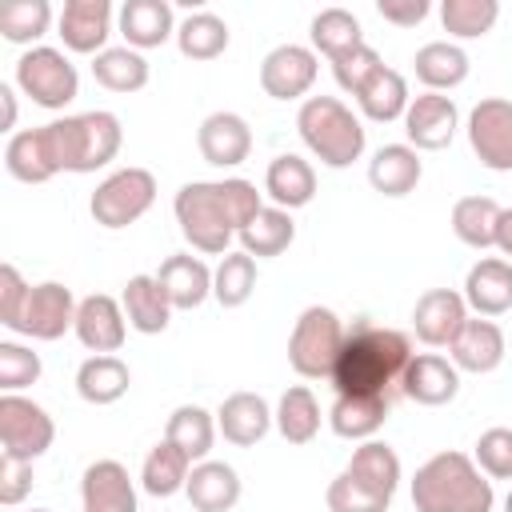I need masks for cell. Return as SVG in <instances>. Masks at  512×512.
<instances>
[{"mask_svg": "<svg viewBox=\"0 0 512 512\" xmlns=\"http://www.w3.org/2000/svg\"><path fill=\"white\" fill-rule=\"evenodd\" d=\"M260 192L256 184L232 176V180H192L176 192L172 212L180 220L184 240L196 252L208 256H224L232 236H240V228L260 212Z\"/></svg>", "mask_w": 512, "mask_h": 512, "instance_id": "1", "label": "cell"}, {"mask_svg": "<svg viewBox=\"0 0 512 512\" xmlns=\"http://www.w3.org/2000/svg\"><path fill=\"white\" fill-rule=\"evenodd\" d=\"M412 344L396 328H376V324H356L344 336V348L332 368V388L336 396H388L392 384H400Z\"/></svg>", "mask_w": 512, "mask_h": 512, "instance_id": "2", "label": "cell"}, {"mask_svg": "<svg viewBox=\"0 0 512 512\" xmlns=\"http://www.w3.org/2000/svg\"><path fill=\"white\" fill-rule=\"evenodd\" d=\"M492 480L464 452H436L416 468L412 508L416 512H492Z\"/></svg>", "mask_w": 512, "mask_h": 512, "instance_id": "3", "label": "cell"}, {"mask_svg": "<svg viewBox=\"0 0 512 512\" xmlns=\"http://www.w3.org/2000/svg\"><path fill=\"white\" fill-rule=\"evenodd\" d=\"M56 172H96L120 152V120L112 112H80L40 128Z\"/></svg>", "mask_w": 512, "mask_h": 512, "instance_id": "4", "label": "cell"}, {"mask_svg": "<svg viewBox=\"0 0 512 512\" xmlns=\"http://www.w3.org/2000/svg\"><path fill=\"white\" fill-rule=\"evenodd\" d=\"M300 140L328 168H348L364 152V124L336 96H308L296 112Z\"/></svg>", "mask_w": 512, "mask_h": 512, "instance_id": "5", "label": "cell"}, {"mask_svg": "<svg viewBox=\"0 0 512 512\" xmlns=\"http://www.w3.org/2000/svg\"><path fill=\"white\" fill-rule=\"evenodd\" d=\"M344 336L348 332H344V324H340V316L332 308H320V304L304 308L296 316V324H292V336H288V364H292V372L304 376V380L332 376L336 356L344 348Z\"/></svg>", "mask_w": 512, "mask_h": 512, "instance_id": "6", "label": "cell"}, {"mask_svg": "<svg viewBox=\"0 0 512 512\" xmlns=\"http://www.w3.org/2000/svg\"><path fill=\"white\" fill-rule=\"evenodd\" d=\"M152 200H156V176L148 168H120L96 184L88 212L104 228H128L152 208Z\"/></svg>", "mask_w": 512, "mask_h": 512, "instance_id": "7", "label": "cell"}, {"mask_svg": "<svg viewBox=\"0 0 512 512\" xmlns=\"http://www.w3.org/2000/svg\"><path fill=\"white\" fill-rule=\"evenodd\" d=\"M16 84L20 92L40 104V108H64L76 100V88H80V76L72 68V60L56 48H28L20 60H16Z\"/></svg>", "mask_w": 512, "mask_h": 512, "instance_id": "8", "label": "cell"}, {"mask_svg": "<svg viewBox=\"0 0 512 512\" xmlns=\"http://www.w3.org/2000/svg\"><path fill=\"white\" fill-rule=\"evenodd\" d=\"M52 436H56V424L40 404H32L28 396H16V392L0 396V444H4V456L36 460V456H44L52 448Z\"/></svg>", "mask_w": 512, "mask_h": 512, "instance_id": "9", "label": "cell"}, {"mask_svg": "<svg viewBox=\"0 0 512 512\" xmlns=\"http://www.w3.org/2000/svg\"><path fill=\"white\" fill-rule=\"evenodd\" d=\"M468 144L492 172H512V100L488 96L468 112Z\"/></svg>", "mask_w": 512, "mask_h": 512, "instance_id": "10", "label": "cell"}, {"mask_svg": "<svg viewBox=\"0 0 512 512\" xmlns=\"http://www.w3.org/2000/svg\"><path fill=\"white\" fill-rule=\"evenodd\" d=\"M76 300L72 292L60 284V280H44V284H32L28 292V304L16 320V332L32 336V340H60L68 328H76Z\"/></svg>", "mask_w": 512, "mask_h": 512, "instance_id": "11", "label": "cell"}, {"mask_svg": "<svg viewBox=\"0 0 512 512\" xmlns=\"http://www.w3.org/2000/svg\"><path fill=\"white\" fill-rule=\"evenodd\" d=\"M316 52L304 48V44H280L264 56L260 64V88L272 96V100H296L304 96L312 84H316Z\"/></svg>", "mask_w": 512, "mask_h": 512, "instance_id": "12", "label": "cell"}, {"mask_svg": "<svg viewBox=\"0 0 512 512\" xmlns=\"http://www.w3.org/2000/svg\"><path fill=\"white\" fill-rule=\"evenodd\" d=\"M468 324V304L452 288H428L412 308V328L428 348H448Z\"/></svg>", "mask_w": 512, "mask_h": 512, "instance_id": "13", "label": "cell"}, {"mask_svg": "<svg viewBox=\"0 0 512 512\" xmlns=\"http://www.w3.org/2000/svg\"><path fill=\"white\" fill-rule=\"evenodd\" d=\"M404 132L416 152H440L456 136V104L444 92H420L404 112Z\"/></svg>", "mask_w": 512, "mask_h": 512, "instance_id": "14", "label": "cell"}, {"mask_svg": "<svg viewBox=\"0 0 512 512\" xmlns=\"http://www.w3.org/2000/svg\"><path fill=\"white\" fill-rule=\"evenodd\" d=\"M76 336L88 352L96 356H112L124 336H128V316H124V304L104 296V292H92L80 300L76 308Z\"/></svg>", "mask_w": 512, "mask_h": 512, "instance_id": "15", "label": "cell"}, {"mask_svg": "<svg viewBox=\"0 0 512 512\" xmlns=\"http://www.w3.org/2000/svg\"><path fill=\"white\" fill-rule=\"evenodd\" d=\"M400 388L408 400H416L424 408H440L460 392V368L436 352H416L400 376Z\"/></svg>", "mask_w": 512, "mask_h": 512, "instance_id": "16", "label": "cell"}, {"mask_svg": "<svg viewBox=\"0 0 512 512\" xmlns=\"http://www.w3.org/2000/svg\"><path fill=\"white\" fill-rule=\"evenodd\" d=\"M196 144H200V156L208 164L236 168L252 152V132H248V120L244 116H236V112H212V116H204V124L196 132Z\"/></svg>", "mask_w": 512, "mask_h": 512, "instance_id": "17", "label": "cell"}, {"mask_svg": "<svg viewBox=\"0 0 512 512\" xmlns=\"http://www.w3.org/2000/svg\"><path fill=\"white\" fill-rule=\"evenodd\" d=\"M272 424H276V412H272L268 400L256 396V392H232V396L220 404V412H216V428H220L224 440L236 444V448L260 444Z\"/></svg>", "mask_w": 512, "mask_h": 512, "instance_id": "18", "label": "cell"}, {"mask_svg": "<svg viewBox=\"0 0 512 512\" xmlns=\"http://www.w3.org/2000/svg\"><path fill=\"white\" fill-rule=\"evenodd\" d=\"M80 496H84V512H136L132 476L116 460L88 464L80 476Z\"/></svg>", "mask_w": 512, "mask_h": 512, "instance_id": "19", "label": "cell"}, {"mask_svg": "<svg viewBox=\"0 0 512 512\" xmlns=\"http://www.w3.org/2000/svg\"><path fill=\"white\" fill-rule=\"evenodd\" d=\"M464 304L480 316H500L512 308V260L484 256L464 276Z\"/></svg>", "mask_w": 512, "mask_h": 512, "instance_id": "20", "label": "cell"}, {"mask_svg": "<svg viewBox=\"0 0 512 512\" xmlns=\"http://www.w3.org/2000/svg\"><path fill=\"white\" fill-rule=\"evenodd\" d=\"M112 32V4L108 0H68L60 12V40L72 52H104V40Z\"/></svg>", "mask_w": 512, "mask_h": 512, "instance_id": "21", "label": "cell"}, {"mask_svg": "<svg viewBox=\"0 0 512 512\" xmlns=\"http://www.w3.org/2000/svg\"><path fill=\"white\" fill-rule=\"evenodd\" d=\"M156 280H160L164 296L172 300V308H184V312L200 308V304L212 296V272H208V264H204L200 256H188V252L168 256V260L160 264Z\"/></svg>", "mask_w": 512, "mask_h": 512, "instance_id": "22", "label": "cell"}, {"mask_svg": "<svg viewBox=\"0 0 512 512\" xmlns=\"http://www.w3.org/2000/svg\"><path fill=\"white\" fill-rule=\"evenodd\" d=\"M184 496L196 512H228L236 508L240 500V476L232 464L224 460H200L192 472H188V484H184Z\"/></svg>", "mask_w": 512, "mask_h": 512, "instance_id": "23", "label": "cell"}, {"mask_svg": "<svg viewBox=\"0 0 512 512\" xmlns=\"http://www.w3.org/2000/svg\"><path fill=\"white\" fill-rule=\"evenodd\" d=\"M452 364L460 372H492L504 360V332L496 320H472L460 328V336L448 344Z\"/></svg>", "mask_w": 512, "mask_h": 512, "instance_id": "24", "label": "cell"}, {"mask_svg": "<svg viewBox=\"0 0 512 512\" xmlns=\"http://www.w3.org/2000/svg\"><path fill=\"white\" fill-rule=\"evenodd\" d=\"M120 304H124V316H128V328L144 332V336H156L168 328L172 320V300L164 296L160 280L156 276H132L120 292Z\"/></svg>", "mask_w": 512, "mask_h": 512, "instance_id": "25", "label": "cell"}, {"mask_svg": "<svg viewBox=\"0 0 512 512\" xmlns=\"http://www.w3.org/2000/svg\"><path fill=\"white\" fill-rule=\"evenodd\" d=\"M424 176V164L412 144H384L368 164V184L380 196H408Z\"/></svg>", "mask_w": 512, "mask_h": 512, "instance_id": "26", "label": "cell"}, {"mask_svg": "<svg viewBox=\"0 0 512 512\" xmlns=\"http://www.w3.org/2000/svg\"><path fill=\"white\" fill-rule=\"evenodd\" d=\"M264 192L272 196L276 208L292 212V208H304L312 196H316V172L304 156H276L264 172Z\"/></svg>", "mask_w": 512, "mask_h": 512, "instance_id": "27", "label": "cell"}, {"mask_svg": "<svg viewBox=\"0 0 512 512\" xmlns=\"http://www.w3.org/2000/svg\"><path fill=\"white\" fill-rule=\"evenodd\" d=\"M120 32L128 48H160L176 28H172V4L168 0H128L120 8Z\"/></svg>", "mask_w": 512, "mask_h": 512, "instance_id": "28", "label": "cell"}, {"mask_svg": "<svg viewBox=\"0 0 512 512\" xmlns=\"http://www.w3.org/2000/svg\"><path fill=\"white\" fill-rule=\"evenodd\" d=\"M412 68H416V80L428 92H444V88L464 84V76H468V52L460 44H452V40H432V44L416 48Z\"/></svg>", "mask_w": 512, "mask_h": 512, "instance_id": "29", "label": "cell"}, {"mask_svg": "<svg viewBox=\"0 0 512 512\" xmlns=\"http://www.w3.org/2000/svg\"><path fill=\"white\" fill-rule=\"evenodd\" d=\"M388 420V396H336L328 424L344 440H368Z\"/></svg>", "mask_w": 512, "mask_h": 512, "instance_id": "30", "label": "cell"}, {"mask_svg": "<svg viewBox=\"0 0 512 512\" xmlns=\"http://www.w3.org/2000/svg\"><path fill=\"white\" fill-rule=\"evenodd\" d=\"M356 104H360V112L368 116V120H376V124H388V120H396V116H404L408 112V104H412V96H408V80L396 72V68H380L360 92H356Z\"/></svg>", "mask_w": 512, "mask_h": 512, "instance_id": "31", "label": "cell"}, {"mask_svg": "<svg viewBox=\"0 0 512 512\" xmlns=\"http://www.w3.org/2000/svg\"><path fill=\"white\" fill-rule=\"evenodd\" d=\"M296 240V224H292V212L284 208H260L244 228H240V252H248L252 260L256 256H280L288 244Z\"/></svg>", "mask_w": 512, "mask_h": 512, "instance_id": "32", "label": "cell"}, {"mask_svg": "<svg viewBox=\"0 0 512 512\" xmlns=\"http://www.w3.org/2000/svg\"><path fill=\"white\" fill-rule=\"evenodd\" d=\"M132 384V372L120 356H88L76 372V392L88 404H116Z\"/></svg>", "mask_w": 512, "mask_h": 512, "instance_id": "33", "label": "cell"}, {"mask_svg": "<svg viewBox=\"0 0 512 512\" xmlns=\"http://www.w3.org/2000/svg\"><path fill=\"white\" fill-rule=\"evenodd\" d=\"M4 168L20 180V184H44L56 176V164L48 156V144H44V132L40 128H28V132H16L8 144H4Z\"/></svg>", "mask_w": 512, "mask_h": 512, "instance_id": "34", "label": "cell"}, {"mask_svg": "<svg viewBox=\"0 0 512 512\" xmlns=\"http://www.w3.org/2000/svg\"><path fill=\"white\" fill-rule=\"evenodd\" d=\"M500 204L492 196H460L452 204V232L468 244V248H492L496 244V228H500Z\"/></svg>", "mask_w": 512, "mask_h": 512, "instance_id": "35", "label": "cell"}, {"mask_svg": "<svg viewBox=\"0 0 512 512\" xmlns=\"http://www.w3.org/2000/svg\"><path fill=\"white\" fill-rule=\"evenodd\" d=\"M164 440L176 444L188 460H204L212 452V440H216V420L200 404H180L164 424Z\"/></svg>", "mask_w": 512, "mask_h": 512, "instance_id": "36", "label": "cell"}, {"mask_svg": "<svg viewBox=\"0 0 512 512\" xmlns=\"http://www.w3.org/2000/svg\"><path fill=\"white\" fill-rule=\"evenodd\" d=\"M344 472L356 476L360 484H368L372 492L392 496L396 484H400V456H396L388 444H380V440H364V444L352 452V460L344 464Z\"/></svg>", "mask_w": 512, "mask_h": 512, "instance_id": "37", "label": "cell"}, {"mask_svg": "<svg viewBox=\"0 0 512 512\" xmlns=\"http://www.w3.org/2000/svg\"><path fill=\"white\" fill-rule=\"evenodd\" d=\"M188 472H192V460H188L176 444L160 440V444L148 452L144 468H140V484H144L148 496H176V492H184Z\"/></svg>", "mask_w": 512, "mask_h": 512, "instance_id": "38", "label": "cell"}, {"mask_svg": "<svg viewBox=\"0 0 512 512\" xmlns=\"http://www.w3.org/2000/svg\"><path fill=\"white\" fill-rule=\"evenodd\" d=\"M92 76L108 92H140L148 84V60L136 48H104L92 60Z\"/></svg>", "mask_w": 512, "mask_h": 512, "instance_id": "39", "label": "cell"}, {"mask_svg": "<svg viewBox=\"0 0 512 512\" xmlns=\"http://www.w3.org/2000/svg\"><path fill=\"white\" fill-rule=\"evenodd\" d=\"M276 432L288 440V444H308L316 432H320V404L312 396V388L304 384H292L280 404H276Z\"/></svg>", "mask_w": 512, "mask_h": 512, "instance_id": "40", "label": "cell"}, {"mask_svg": "<svg viewBox=\"0 0 512 512\" xmlns=\"http://www.w3.org/2000/svg\"><path fill=\"white\" fill-rule=\"evenodd\" d=\"M360 44H364L360 20L348 8H324L312 16V48L324 52L328 60H340L344 52H352Z\"/></svg>", "mask_w": 512, "mask_h": 512, "instance_id": "41", "label": "cell"}, {"mask_svg": "<svg viewBox=\"0 0 512 512\" xmlns=\"http://www.w3.org/2000/svg\"><path fill=\"white\" fill-rule=\"evenodd\" d=\"M176 44L188 60H216L228 48V24L216 12H192L176 28Z\"/></svg>", "mask_w": 512, "mask_h": 512, "instance_id": "42", "label": "cell"}, {"mask_svg": "<svg viewBox=\"0 0 512 512\" xmlns=\"http://www.w3.org/2000/svg\"><path fill=\"white\" fill-rule=\"evenodd\" d=\"M256 288V260L248 252H224L212 272V296L220 308H240Z\"/></svg>", "mask_w": 512, "mask_h": 512, "instance_id": "43", "label": "cell"}, {"mask_svg": "<svg viewBox=\"0 0 512 512\" xmlns=\"http://www.w3.org/2000/svg\"><path fill=\"white\" fill-rule=\"evenodd\" d=\"M496 20H500V4L496 0H444L440 4L444 32L460 36V40H476V36L492 32Z\"/></svg>", "mask_w": 512, "mask_h": 512, "instance_id": "44", "label": "cell"}, {"mask_svg": "<svg viewBox=\"0 0 512 512\" xmlns=\"http://www.w3.org/2000/svg\"><path fill=\"white\" fill-rule=\"evenodd\" d=\"M52 24V8L48 0H16L0 12V32L4 40L12 44H28V40H40Z\"/></svg>", "mask_w": 512, "mask_h": 512, "instance_id": "45", "label": "cell"}, {"mask_svg": "<svg viewBox=\"0 0 512 512\" xmlns=\"http://www.w3.org/2000/svg\"><path fill=\"white\" fill-rule=\"evenodd\" d=\"M324 500H328V512H388V504H392V496L372 492L368 484H360L348 472H340L328 484V496Z\"/></svg>", "mask_w": 512, "mask_h": 512, "instance_id": "46", "label": "cell"}, {"mask_svg": "<svg viewBox=\"0 0 512 512\" xmlns=\"http://www.w3.org/2000/svg\"><path fill=\"white\" fill-rule=\"evenodd\" d=\"M476 468L488 480H512V428H488L476 440Z\"/></svg>", "mask_w": 512, "mask_h": 512, "instance_id": "47", "label": "cell"}, {"mask_svg": "<svg viewBox=\"0 0 512 512\" xmlns=\"http://www.w3.org/2000/svg\"><path fill=\"white\" fill-rule=\"evenodd\" d=\"M36 380H40V356L32 348H24V344L4 340L0 344V388L4 392H20V388H28Z\"/></svg>", "mask_w": 512, "mask_h": 512, "instance_id": "48", "label": "cell"}, {"mask_svg": "<svg viewBox=\"0 0 512 512\" xmlns=\"http://www.w3.org/2000/svg\"><path fill=\"white\" fill-rule=\"evenodd\" d=\"M380 68H384V64H380V52H376L372 44H360V48L344 52L340 60H332V76H336V84H340L344 92H352V96H356Z\"/></svg>", "mask_w": 512, "mask_h": 512, "instance_id": "49", "label": "cell"}, {"mask_svg": "<svg viewBox=\"0 0 512 512\" xmlns=\"http://www.w3.org/2000/svg\"><path fill=\"white\" fill-rule=\"evenodd\" d=\"M28 284H24V276L16 272V264H4L0 268V324L4 328H12L16 332V320H20V312H24V304H28Z\"/></svg>", "mask_w": 512, "mask_h": 512, "instance_id": "50", "label": "cell"}, {"mask_svg": "<svg viewBox=\"0 0 512 512\" xmlns=\"http://www.w3.org/2000/svg\"><path fill=\"white\" fill-rule=\"evenodd\" d=\"M32 488V460H16V456H0V504H20Z\"/></svg>", "mask_w": 512, "mask_h": 512, "instance_id": "51", "label": "cell"}, {"mask_svg": "<svg viewBox=\"0 0 512 512\" xmlns=\"http://www.w3.org/2000/svg\"><path fill=\"white\" fill-rule=\"evenodd\" d=\"M376 12H380L388 24L412 28V24H420V20L432 12V4H428V0H376Z\"/></svg>", "mask_w": 512, "mask_h": 512, "instance_id": "52", "label": "cell"}, {"mask_svg": "<svg viewBox=\"0 0 512 512\" xmlns=\"http://www.w3.org/2000/svg\"><path fill=\"white\" fill-rule=\"evenodd\" d=\"M496 248L504 256H512V208L500 212V228H496Z\"/></svg>", "mask_w": 512, "mask_h": 512, "instance_id": "53", "label": "cell"}, {"mask_svg": "<svg viewBox=\"0 0 512 512\" xmlns=\"http://www.w3.org/2000/svg\"><path fill=\"white\" fill-rule=\"evenodd\" d=\"M0 104H4V128H16V92H12V84H0Z\"/></svg>", "mask_w": 512, "mask_h": 512, "instance_id": "54", "label": "cell"}, {"mask_svg": "<svg viewBox=\"0 0 512 512\" xmlns=\"http://www.w3.org/2000/svg\"><path fill=\"white\" fill-rule=\"evenodd\" d=\"M504 512H512V492H508V500H504Z\"/></svg>", "mask_w": 512, "mask_h": 512, "instance_id": "55", "label": "cell"}, {"mask_svg": "<svg viewBox=\"0 0 512 512\" xmlns=\"http://www.w3.org/2000/svg\"><path fill=\"white\" fill-rule=\"evenodd\" d=\"M32 512H52V508H32Z\"/></svg>", "mask_w": 512, "mask_h": 512, "instance_id": "56", "label": "cell"}]
</instances>
